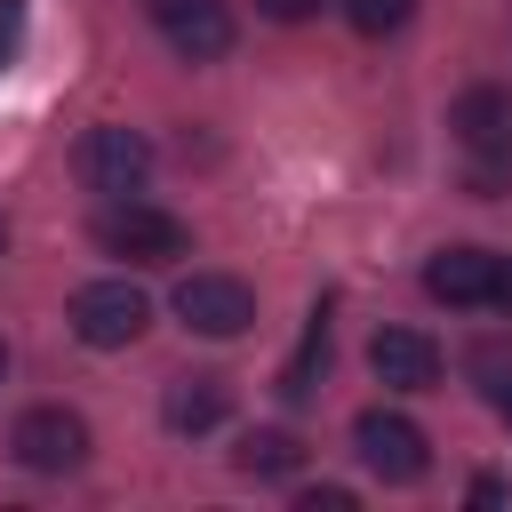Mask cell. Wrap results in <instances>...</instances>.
<instances>
[{
	"label": "cell",
	"mask_w": 512,
	"mask_h": 512,
	"mask_svg": "<svg viewBox=\"0 0 512 512\" xmlns=\"http://www.w3.org/2000/svg\"><path fill=\"white\" fill-rule=\"evenodd\" d=\"M96 248L104 256H128V264H176L184 248H192V232H184V216H168V208H144V200H104L96 208Z\"/></svg>",
	"instance_id": "1"
},
{
	"label": "cell",
	"mask_w": 512,
	"mask_h": 512,
	"mask_svg": "<svg viewBox=\"0 0 512 512\" xmlns=\"http://www.w3.org/2000/svg\"><path fill=\"white\" fill-rule=\"evenodd\" d=\"M144 328H152V296H144L136 280H88V288L72 296V336H80L88 352H128Z\"/></svg>",
	"instance_id": "2"
},
{
	"label": "cell",
	"mask_w": 512,
	"mask_h": 512,
	"mask_svg": "<svg viewBox=\"0 0 512 512\" xmlns=\"http://www.w3.org/2000/svg\"><path fill=\"white\" fill-rule=\"evenodd\" d=\"M352 456H360L384 488H408V480L432 472V440H424L408 416H392V408H360V416H352Z\"/></svg>",
	"instance_id": "3"
},
{
	"label": "cell",
	"mask_w": 512,
	"mask_h": 512,
	"mask_svg": "<svg viewBox=\"0 0 512 512\" xmlns=\"http://www.w3.org/2000/svg\"><path fill=\"white\" fill-rule=\"evenodd\" d=\"M448 128H456V144L480 160L472 192L488 200V192H496V168L512 160V88H464L456 112H448Z\"/></svg>",
	"instance_id": "4"
},
{
	"label": "cell",
	"mask_w": 512,
	"mask_h": 512,
	"mask_svg": "<svg viewBox=\"0 0 512 512\" xmlns=\"http://www.w3.org/2000/svg\"><path fill=\"white\" fill-rule=\"evenodd\" d=\"M8 456L24 472H80L88 464V424L72 408H24L8 432Z\"/></svg>",
	"instance_id": "5"
},
{
	"label": "cell",
	"mask_w": 512,
	"mask_h": 512,
	"mask_svg": "<svg viewBox=\"0 0 512 512\" xmlns=\"http://www.w3.org/2000/svg\"><path fill=\"white\" fill-rule=\"evenodd\" d=\"M176 320L192 336H240L256 320V288L232 272H192V280H176Z\"/></svg>",
	"instance_id": "6"
},
{
	"label": "cell",
	"mask_w": 512,
	"mask_h": 512,
	"mask_svg": "<svg viewBox=\"0 0 512 512\" xmlns=\"http://www.w3.org/2000/svg\"><path fill=\"white\" fill-rule=\"evenodd\" d=\"M80 176H88V192H104V200H120V192H144V176H152V144L136 136V128H88L80 136Z\"/></svg>",
	"instance_id": "7"
},
{
	"label": "cell",
	"mask_w": 512,
	"mask_h": 512,
	"mask_svg": "<svg viewBox=\"0 0 512 512\" xmlns=\"http://www.w3.org/2000/svg\"><path fill=\"white\" fill-rule=\"evenodd\" d=\"M144 8H152V24L168 32V48L184 64H216L232 48V8L224 0H144Z\"/></svg>",
	"instance_id": "8"
},
{
	"label": "cell",
	"mask_w": 512,
	"mask_h": 512,
	"mask_svg": "<svg viewBox=\"0 0 512 512\" xmlns=\"http://www.w3.org/2000/svg\"><path fill=\"white\" fill-rule=\"evenodd\" d=\"M488 288H496V256H488V248L448 240V248H432V256H424V296H432V304L472 312V304H488Z\"/></svg>",
	"instance_id": "9"
},
{
	"label": "cell",
	"mask_w": 512,
	"mask_h": 512,
	"mask_svg": "<svg viewBox=\"0 0 512 512\" xmlns=\"http://www.w3.org/2000/svg\"><path fill=\"white\" fill-rule=\"evenodd\" d=\"M368 368H376V384H392V392H432V384H440V344H432L424 328H376Z\"/></svg>",
	"instance_id": "10"
},
{
	"label": "cell",
	"mask_w": 512,
	"mask_h": 512,
	"mask_svg": "<svg viewBox=\"0 0 512 512\" xmlns=\"http://www.w3.org/2000/svg\"><path fill=\"white\" fill-rule=\"evenodd\" d=\"M224 408H232V384H224V376H168V392H160V424H168L176 440L216 432Z\"/></svg>",
	"instance_id": "11"
},
{
	"label": "cell",
	"mask_w": 512,
	"mask_h": 512,
	"mask_svg": "<svg viewBox=\"0 0 512 512\" xmlns=\"http://www.w3.org/2000/svg\"><path fill=\"white\" fill-rule=\"evenodd\" d=\"M232 464H240L248 480H296V464H304V440H296V432H280V424H264V432H240Z\"/></svg>",
	"instance_id": "12"
},
{
	"label": "cell",
	"mask_w": 512,
	"mask_h": 512,
	"mask_svg": "<svg viewBox=\"0 0 512 512\" xmlns=\"http://www.w3.org/2000/svg\"><path fill=\"white\" fill-rule=\"evenodd\" d=\"M320 376H328V304H312L304 344H296V360L280 368V400H312V392H320Z\"/></svg>",
	"instance_id": "13"
},
{
	"label": "cell",
	"mask_w": 512,
	"mask_h": 512,
	"mask_svg": "<svg viewBox=\"0 0 512 512\" xmlns=\"http://www.w3.org/2000/svg\"><path fill=\"white\" fill-rule=\"evenodd\" d=\"M344 16H352V32L384 40V32H400V24L416 16V0H344Z\"/></svg>",
	"instance_id": "14"
},
{
	"label": "cell",
	"mask_w": 512,
	"mask_h": 512,
	"mask_svg": "<svg viewBox=\"0 0 512 512\" xmlns=\"http://www.w3.org/2000/svg\"><path fill=\"white\" fill-rule=\"evenodd\" d=\"M24 16H32V0H0V72H8L16 48H24Z\"/></svg>",
	"instance_id": "15"
},
{
	"label": "cell",
	"mask_w": 512,
	"mask_h": 512,
	"mask_svg": "<svg viewBox=\"0 0 512 512\" xmlns=\"http://www.w3.org/2000/svg\"><path fill=\"white\" fill-rule=\"evenodd\" d=\"M256 8H264L272 24H304V16H320L328 0H256Z\"/></svg>",
	"instance_id": "16"
},
{
	"label": "cell",
	"mask_w": 512,
	"mask_h": 512,
	"mask_svg": "<svg viewBox=\"0 0 512 512\" xmlns=\"http://www.w3.org/2000/svg\"><path fill=\"white\" fill-rule=\"evenodd\" d=\"M304 512H352V488H304Z\"/></svg>",
	"instance_id": "17"
},
{
	"label": "cell",
	"mask_w": 512,
	"mask_h": 512,
	"mask_svg": "<svg viewBox=\"0 0 512 512\" xmlns=\"http://www.w3.org/2000/svg\"><path fill=\"white\" fill-rule=\"evenodd\" d=\"M488 304L512 320V256H496V288H488Z\"/></svg>",
	"instance_id": "18"
},
{
	"label": "cell",
	"mask_w": 512,
	"mask_h": 512,
	"mask_svg": "<svg viewBox=\"0 0 512 512\" xmlns=\"http://www.w3.org/2000/svg\"><path fill=\"white\" fill-rule=\"evenodd\" d=\"M496 408H504V424H512V392H496Z\"/></svg>",
	"instance_id": "19"
},
{
	"label": "cell",
	"mask_w": 512,
	"mask_h": 512,
	"mask_svg": "<svg viewBox=\"0 0 512 512\" xmlns=\"http://www.w3.org/2000/svg\"><path fill=\"white\" fill-rule=\"evenodd\" d=\"M0 248H8V216H0Z\"/></svg>",
	"instance_id": "20"
},
{
	"label": "cell",
	"mask_w": 512,
	"mask_h": 512,
	"mask_svg": "<svg viewBox=\"0 0 512 512\" xmlns=\"http://www.w3.org/2000/svg\"><path fill=\"white\" fill-rule=\"evenodd\" d=\"M0 376H8V344H0Z\"/></svg>",
	"instance_id": "21"
}]
</instances>
